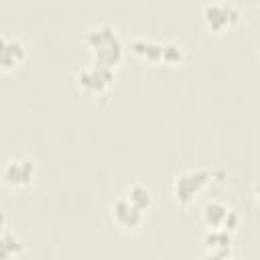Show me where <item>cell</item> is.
I'll return each instance as SVG.
<instances>
[{"mask_svg": "<svg viewBox=\"0 0 260 260\" xmlns=\"http://www.w3.org/2000/svg\"><path fill=\"white\" fill-rule=\"evenodd\" d=\"M85 41L95 55V63H102L106 67H114L122 57V41L112 24H98L87 35Z\"/></svg>", "mask_w": 260, "mask_h": 260, "instance_id": "obj_1", "label": "cell"}, {"mask_svg": "<svg viewBox=\"0 0 260 260\" xmlns=\"http://www.w3.org/2000/svg\"><path fill=\"white\" fill-rule=\"evenodd\" d=\"M230 215H234L230 211V207H225L219 201H211L205 205L203 209V219L209 228H230Z\"/></svg>", "mask_w": 260, "mask_h": 260, "instance_id": "obj_8", "label": "cell"}, {"mask_svg": "<svg viewBox=\"0 0 260 260\" xmlns=\"http://www.w3.org/2000/svg\"><path fill=\"white\" fill-rule=\"evenodd\" d=\"M12 250L18 254L22 250V244L16 240V236H12L8 230H4V234H2V254H4V260L12 258Z\"/></svg>", "mask_w": 260, "mask_h": 260, "instance_id": "obj_11", "label": "cell"}, {"mask_svg": "<svg viewBox=\"0 0 260 260\" xmlns=\"http://www.w3.org/2000/svg\"><path fill=\"white\" fill-rule=\"evenodd\" d=\"M203 18L213 30H223L238 18V8L232 2H207L203 4Z\"/></svg>", "mask_w": 260, "mask_h": 260, "instance_id": "obj_4", "label": "cell"}, {"mask_svg": "<svg viewBox=\"0 0 260 260\" xmlns=\"http://www.w3.org/2000/svg\"><path fill=\"white\" fill-rule=\"evenodd\" d=\"M112 213H114V219L124 228H136L142 221V215H144V211L128 199V195H124V197L114 201Z\"/></svg>", "mask_w": 260, "mask_h": 260, "instance_id": "obj_6", "label": "cell"}, {"mask_svg": "<svg viewBox=\"0 0 260 260\" xmlns=\"http://www.w3.org/2000/svg\"><path fill=\"white\" fill-rule=\"evenodd\" d=\"M4 181L14 187H24L35 177V160L30 158H12L4 165Z\"/></svg>", "mask_w": 260, "mask_h": 260, "instance_id": "obj_5", "label": "cell"}, {"mask_svg": "<svg viewBox=\"0 0 260 260\" xmlns=\"http://www.w3.org/2000/svg\"><path fill=\"white\" fill-rule=\"evenodd\" d=\"M26 55L24 45L20 43V39L12 37V35H2V51H0V59H2V67L10 69L14 65H18Z\"/></svg>", "mask_w": 260, "mask_h": 260, "instance_id": "obj_7", "label": "cell"}, {"mask_svg": "<svg viewBox=\"0 0 260 260\" xmlns=\"http://www.w3.org/2000/svg\"><path fill=\"white\" fill-rule=\"evenodd\" d=\"M134 53L150 59V61H156V59H162V49L165 45L160 43H152V41H146V39H136L134 41Z\"/></svg>", "mask_w": 260, "mask_h": 260, "instance_id": "obj_9", "label": "cell"}, {"mask_svg": "<svg viewBox=\"0 0 260 260\" xmlns=\"http://www.w3.org/2000/svg\"><path fill=\"white\" fill-rule=\"evenodd\" d=\"M211 177V171H203V169H191V171H185L181 175L175 177V183H173V191L177 195V199L181 203H187L191 201L209 181Z\"/></svg>", "mask_w": 260, "mask_h": 260, "instance_id": "obj_2", "label": "cell"}, {"mask_svg": "<svg viewBox=\"0 0 260 260\" xmlns=\"http://www.w3.org/2000/svg\"><path fill=\"white\" fill-rule=\"evenodd\" d=\"M162 59L169 61V63L181 61V59H183V49H181V45H177V43H167L165 49H162Z\"/></svg>", "mask_w": 260, "mask_h": 260, "instance_id": "obj_12", "label": "cell"}, {"mask_svg": "<svg viewBox=\"0 0 260 260\" xmlns=\"http://www.w3.org/2000/svg\"><path fill=\"white\" fill-rule=\"evenodd\" d=\"M79 79V85L85 89V91H91V93H100L104 91L110 81L114 79V73H112V67H106L102 63H89L87 67H83L77 75Z\"/></svg>", "mask_w": 260, "mask_h": 260, "instance_id": "obj_3", "label": "cell"}, {"mask_svg": "<svg viewBox=\"0 0 260 260\" xmlns=\"http://www.w3.org/2000/svg\"><path fill=\"white\" fill-rule=\"evenodd\" d=\"M128 199L134 203V205H138L142 211H146L148 207H150V201H152V197H150V191L144 187V185H140V183H134L130 189H128Z\"/></svg>", "mask_w": 260, "mask_h": 260, "instance_id": "obj_10", "label": "cell"}]
</instances>
